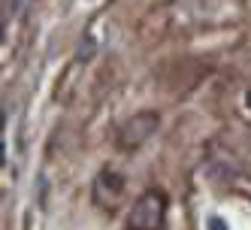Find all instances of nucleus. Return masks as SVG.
<instances>
[{
	"label": "nucleus",
	"mask_w": 251,
	"mask_h": 230,
	"mask_svg": "<svg viewBox=\"0 0 251 230\" xmlns=\"http://www.w3.org/2000/svg\"><path fill=\"white\" fill-rule=\"evenodd\" d=\"M164 224V203L157 194H146L130 212V227L133 230H157Z\"/></svg>",
	"instance_id": "obj_2"
},
{
	"label": "nucleus",
	"mask_w": 251,
	"mask_h": 230,
	"mask_svg": "<svg viewBox=\"0 0 251 230\" xmlns=\"http://www.w3.org/2000/svg\"><path fill=\"white\" fill-rule=\"evenodd\" d=\"M15 6H19V0H3V9H9V12H12Z\"/></svg>",
	"instance_id": "obj_4"
},
{
	"label": "nucleus",
	"mask_w": 251,
	"mask_h": 230,
	"mask_svg": "<svg viewBox=\"0 0 251 230\" xmlns=\"http://www.w3.org/2000/svg\"><path fill=\"white\" fill-rule=\"evenodd\" d=\"M209 230H227V224H221L218 218H209Z\"/></svg>",
	"instance_id": "obj_3"
},
{
	"label": "nucleus",
	"mask_w": 251,
	"mask_h": 230,
	"mask_svg": "<svg viewBox=\"0 0 251 230\" xmlns=\"http://www.w3.org/2000/svg\"><path fill=\"white\" fill-rule=\"evenodd\" d=\"M157 125H160L157 112H139V115L127 118V121L118 128V146H121V149H136V146H142V143H146V139L157 130Z\"/></svg>",
	"instance_id": "obj_1"
}]
</instances>
